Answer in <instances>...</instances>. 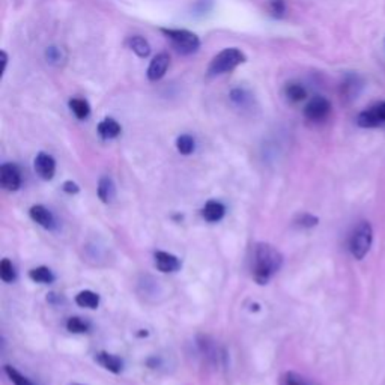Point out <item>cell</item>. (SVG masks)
Returning <instances> with one entry per match:
<instances>
[{
    "label": "cell",
    "mask_w": 385,
    "mask_h": 385,
    "mask_svg": "<svg viewBox=\"0 0 385 385\" xmlns=\"http://www.w3.org/2000/svg\"><path fill=\"white\" fill-rule=\"evenodd\" d=\"M121 131H122V128L119 122L114 121L113 118H106L98 124V134L104 140L116 139L121 134Z\"/></svg>",
    "instance_id": "14"
},
{
    "label": "cell",
    "mask_w": 385,
    "mask_h": 385,
    "mask_svg": "<svg viewBox=\"0 0 385 385\" xmlns=\"http://www.w3.org/2000/svg\"><path fill=\"white\" fill-rule=\"evenodd\" d=\"M357 124L362 128H376L385 124V101L363 110L358 114Z\"/></svg>",
    "instance_id": "6"
},
{
    "label": "cell",
    "mask_w": 385,
    "mask_h": 385,
    "mask_svg": "<svg viewBox=\"0 0 385 385\" xmlns=\"http://www.w3.org/2000/svg\"><path fill=\"white\" fill-rule=\"evenodd\" d=\"M295 223H297L300 227L310 229V227H315L319 223V220H318V217L304 212V214H300L297 217V220H295Z\"/></svg>",
    "instance_id": "29"
},
{
    "label": "cell",
    "mask_w": 385,
    "mask_h": 385,
    "mask_svg": "<svg viewBox=\"0 0 385 385\" xmlns=\"http://www.w3.org/2000/svg\"><path fill=\"white\" fill-rule=\"evenodd\" d=\"M31 218L44 229H53L56 223L53 214H51L45 207H43V205H35V207L31 208Z\"/></svg>",
    "instance_id": "13"
},
{
    "label": "cell",
    "mask_w": 385,
    "mask_h": 385,
    "mask_svg": "<svg viewBox=\"0 0 385 385\" xmlns=\"http://www.w3.org/2000/svg\"><path fill=\"white\" fill-rule=\"evenodd\" d=\"M98 197L104 202V203H109L113 200L114 197V184L112 181V178L109 176H102L99 179V184H98Z\"/></svg>",
    "instance_id": "17"
},
{
    "label": "cell",
    "mask_w": 385,
    "mask_h": 385,
    "mask_svg": "<svg viewBox=\"0 0 385 385\" xmlns=\"http://www.w3.org/2000/svg\"><path fill=\"white\" fill-rule=\"evenodd\" d=\"M224 214H226L224 205L222 202H218V200L207 202V203H205L203 210H202V217L210 223L220 222L222 218L224 217Z\"/></svg>",
    "instance_id": "11"
},
{
    "label": "cell",
    "mask_w": 385,
    "mask_h": 385,
    "mask_svg": "<svg viewBox=\"0 0 385 385\" xmlns=\"http://www.w3.org/2000/svg\"><path fill=\"white\" fill-rule=\"evenodd\" d=\"M70 385H83V384H77V382H72V384H70Z\"/></svg>",
    "instance_id": "33"
},
{
    "label": "cell",
    "mask_w": 385,
    "mask_h": 385,
    "mask_svg": "<svg viewBox=\"0 0 385 385\" xmlns=\"http://www.w3.org/2000/svg\"><path fill=\"white\" fill-rule=\"evenodd\" d=\"M360 87H362V82L357 75H348L342 85L343 94L348 98H354L358 94V91H360Z\"/></svg>",
    "instance_id": "21"
},
{
    "label": "cell",
    "mask_w": 385,
    "mask_h": 385,
    "mask_svg": "<svg viewBox=\"0 0 385 385\" xmlns=\"http://www.w3.org/2000/svg\"><path fill=\"white\" fill-rule=\"evenodd\" d=\"M281 385H310L304 376L295 374V372H286V374L281 376Z\"/></svg>",
    "instance_id": "26"
},
{
    "label": "cell",
    "mask_w": 385,
    "mask_h": 385,
    "mask_svg": "<svg viewBox=\"0 0 385 385\" xmlns=\"http://www.w3.org/2000/svg\"><path fill=\"white\" fill-rule=\"evenodd\" d=\"M266 8H268V14L274 18H281L286 14L285 0H269Z\"/></svg>",
    "instance_id": "24"
},
{
    "label": "cell",
    "mask_w": 385,
    "mask_h": 385,
    "mask_svg": "<svg viewBox=\"0 0 385 385\" xmlns=\"http://www.w3.org/2000/svg\"><path fill=\"white\" fill-rule=\"evenodd\" d=\"M33 168L38 176L43 178L44 181H50L56 173V161L48 153L40 152L33 161Z\"/></svg>",
    "instance_id": "8"
},
{
    "label": "cell",
    "mask_w": 385,
    "mask_h": 385,
    "mask_svg": "<svg viewBox=\"0 0 385 385\" xmlns=\"http://www.w3.org/2000/svg\"><path fill=\"white\" fill-rule=\"evenodd\" d=\"M246 59H247L246 55H244L239 48L235 47L224 48L211 60L208 67V74L210 75L227 74L230 71H234L237 67H239L241 63L246 62Z\"/></svg>",
    "instance_id": "3"
},
{
    "label": "cell",
    "mask_w": 385,
    "mask_h": 385,
    "mask_svg": "<svg viewBox=\"0 0 385 385\" xmlns=\"http://www.w3.org/2000/svg\"><path fill=\"white\" fill-rule=\"evenodd\" d=\"M75 303L80 307H85V309H97L99 305V295L92 291H82L80 293H77Z\"/></svg>",
    "instance_id": "16"
},
{
    "label": "cell",
    "mask_w": 385,
    "mask_h": 385,
    "mask_svg": "<svg viewBox=\"0 0 385 385\" xmlns=\"http://www.w3.org/2000/svg\"><path fill=\"white\" fill-rule=\"evenodd\" d=\"M0 56H2V63H4V72L6 70V63H8V55H6V51L2 50V53H0Z\"/></svg>",
    "instance_id": "32"
},
{
    "label": "cell",
    "mask_w": 385,
    "mask_h": 385,
    "mask_svg": "<svg viewBox=\"0 0 385 385\" xmlns=\"http://www.w3.org/2000/svg\"><path fill=\"white\" fill-rule=\"evenodd\" d=\"M29 277L33 281H36V283H43V285L53 283V281H55L53 273H51V269L47 268V266H38V268L31 269Z\"/></svg>",
    "instance_id": "19"
},
{
    "label": "cell",
    "mask_w": 385,
    "mask_h": 385,
    "mask_svg": "<svg viewBox=\"0 0 385 385\" xmlns=\"http://www.w3.org/2000/svg\"><path fill=\"white\" fill-rule=\"evenodd\" d=\"M285 95L292 102H301L307 98V91H305V87L300 83H289L285 87Z\"/></svg>",
    "instance_id": "20"
},
{
    "label": "cell",
    "mask_w": 385,
    "mask_h": 385,
    "mask_svg": "<svg viewBox=\"0 0 385 385\" xmlns=\"http://www.w3.org/2000/svg\"><path fill=\"white\" fill-rule=\"evenodd\" d=\"M126 45L130 47L134 51V53L139 58H142V59H145V58H148L151 55V45H149V43L145 40V38L139 36V35L128 38Z\"/></svg>",
    "instance_id": "15"
},
{
    "label": "cell",
    "mask_w": 385,
    "mask_h": 385,
    "mask_svg": "<svg viewBox=\"0 0 385 385\" xmlns=\"http://www.w3.org/2000/svg\"><path fill=\"white\" fill-rule=\"evenodd\" d=\"M67 330L70 332H74V335H82V332H86L89 330V325L80 318H70L67 322Z\"/></svg>",
    "instance_id": "27"
},
{
    "label": "cell",
    "mask_w": 385,
    "mask_h": 385,
    "mask_svg": "<svg viewBox=\"0 0 385 385\" xmlns=\"http://www.w3.org/2000/svg\"><path fill=\"white\" fill-rule=\"evenodd\" d=\"M283 264V256L268 242H258L251 256V277L258 285H266Z\"/></svg>",
    "instance_id": "1"
},
{
    "label": "cell",
    "mask_w": 385,
    "mask_h": 385,
    "mask_svg": "<svg viewBox=\"0 0 385 385\" xmlns=\"http://www.w3.org/2000/svg\"><path fill=\"white\" fill-rule=\"evenodd\" d=\"M5 374L8 375V378L11 379V382L14 385H35L29 378H26L24 375H21L17 369H14L12 366H5Z\"/></svg>",
    "instance_id": "25"
},
{
    "label": "cell",
    "mask_w": 385,
    "mask_h": 385,
    "mask_svg": "<svg viewBox=\"0 0 385 385\" xmlns=\"http://www.w3.org/2000/svg\"><path fill=\"white\" fill-rule=\"evenodd\" d=\"M170 65V58L168 53H160L156 58H153L149 63L148 68V79L151 82H158L168 72Z\"/></svg>",
    "instance_id": "9"
},
{
    "label": "cell",
    "mask_w": 385,
    "mask_h": 385,
    "mask_svg": "<svg viewBox=\"0 0 385 385\" xmlns=\"http://www.w3.org/2000/svg\"><path fill=\"white\" fill-rule=\"evenodd\" d=\"M0 278L6 281V283H12L16 280V268L9 259H4L0 262Z\"/></svg>",
    "instance_id": "23"
},
{
    "label": "cell",
    "mask_w": 385,
    "mask_h": 385,
    "mask_svg": "<svg viewBox=\"0 0 385 385\" xmlns=\"http://www.w3.org/2000/svg\"><path fill=\"white\" fill-rule=\"evenodd\" d=\"M97 363L102 367L106 369L109 372H112V374H121L122 372V367H124V363L119 357L113 355V354H109V352H98L97 357H95Z\"/></svg>",
    "instance_id": "12"
},
{
    "label": "cell",
    "mask_w": 385,
    "mask_h": 385,
    "mask_svg": "<svg viewBox=\"0 0 385 385\" xmlns=\"http://www.w3.org/2000/svg\"><path fill=\"white\" fill-rule=\"evenodd\" d=\"M70 109L75 114V118L80 121L86 119L89 114H91V106H89V102L86 99L82 98H72L70 101Z\"/></svg>",
    "instance_id": "18"
},
{
    "label": "cell",
    "mask_w": 385,
    "mask_h": 385,
    "mask_svg": "<svg viewBox=\"0 0 385 385\" xmlns=\"http://www.w3.org/2000/svg\"><path fill=\"white\" fill-rule=\"evenodd\" d=\"M45 58L50 63H55V65H60L62 60H65V53L60 47H48L45 51Z\"/></svg>",
    "instance_id": "28"
},
{
    "label": "cell",
    "mask_w": 385,
    "mask_h": 385,
    "mask_svg": "<svg viewBox=\"0 0 385 385\" xmlns=\"http://www.w3.org/2000/svg\"><path fill=\"white\" fill-rule=\"evenodd\" d=\"M0 185L6 191H17L21 187V172L17 164H2V168H0Z\"/></svg>",
    "instance_id": "7"
},
{
    "label": "cell",
    "mask_w": 385,
    "mask_h": 385,
    "mask_svg": "<svg viewBox=\"0 0 385 385\" xmlns=\"http://www.w3.org/2000/svg\"><path fill=\"white\" fill-rule=\"evenodd\" d=\"M374 244V227L366 220L358 223L349 235L348 247L357 261H363Z\"/></svg>",
    "instance_id": "2"
},
{
    "label": "cell",
    "mask_w": 385,
    "mask_h": 385,
    "mask_svg": "<svg viewBox=\"0 0 385 385\" xmlns=\"http://www.w3.org/2000/svg\"><path fill=\"white\" fill-rule=\"evenodd\" d=\"M161 32L169 38L172 41L173 47L181 51L183 55H190L197 51V48L200 47V40L196 33H192L187 29H166L163 28Z\"/></svg>",
    "instance_id": "4"
},
{
    "label": "cell",
    "mask_w": 385,
    "mask_h": 385,
    "mask_svg": "<svg viewBox=\"0 0 385 385\" xmlns=\"http://www.w3.org/2000/svg\"><path fill=\"white\" fill-rule=\"evenodd\" d=\"M195 148L196 142L191 136L183 134L176 139V149L179 151V153H183V156H190V153L195 152Z\"/></svg>",
    "instance_id": "22"
},
{
    "label": "cell",
    "mask_w": 385,
    "mask_h": 385,
    "mask_svg": "<svg viewBox=\"0 0 385 385\" xmlns=\"http://www.w3.org/2000/svg\"><path fill=\"white\" fill-rule=\"evenodd\" d=\"M153 258H156V266L161 273H175L181 268V262H179L176 256L168 251H157L153 254Z\"/></svg>",
    "instance_id": "10"
},
{
    "label": "cell",
    "mask_w": 385,
    "mask_h": 385,
    "mask_svg": "<svg viewBox=\"0 0 385 385\" xmlns=\"http://www.w3.org/2000/svg\"><path fill=\"white\" fill-rule=\"evenodd\" d=\"M331 113V102L325 98L316 95L304 107V116L312 122H322Z\"/></svg>",
    "instance_id": "5"
},
{
    "label": "cell",
    "mask_w": 385,
    "mask_h": 385,
    "mask_svg": "<svg viewBox=\"0 0 385 385\" xmlns=\"http://www.w3.org/2000/svg\"><path fill=\"white\" fill-rule=\"evenodd\" d=\"M62 188H63V191L68 192V195H77V192L80 191L79 185H77L75 183H72V181H67L65 184H63Z\"/></svg>",
    "instance_id": "31"
},
{
    "label": "cell",
    "mask_w": 385,
    "mask_h": 385,
    "mask_svg": "<svg viewBox=\"0 0 385 385\" xmlns=\"http://www.w3.org/2000/svg\"><path fill=\"white\" fill-rule=\"evenodd\" d=\"M230 98H232L234 102H237L238 106H246V102L250 101V95L244 91V89H234L230 92Z\"/></svg>",
    "instance_id": "30"
}]
</instances>
